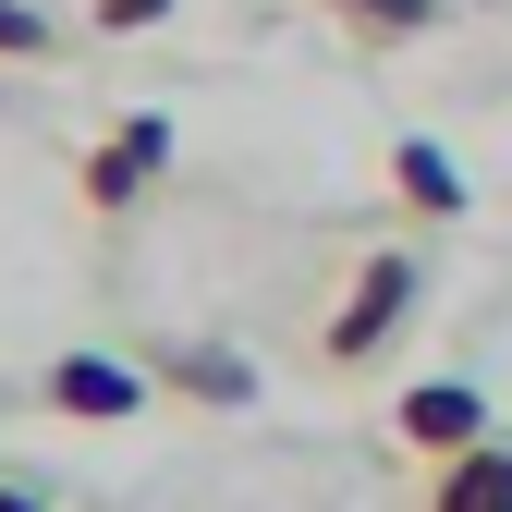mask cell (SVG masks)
Wrapping results in <instances>:
<instances>
[{
	"label": "cell",
	"mask_w": 512,
	"mask_h": 512,
	"mask_svg": "<svg viewBox=\"0 0 512 512\" xmlns=\"http://www.w3.org/2000/svg\"><path fill=\"white\" fill-rule=\"evenodd\" d=\"M403 317H415V256H403V244H366L354 293L330 305V330H317V366H342V378H354V366H378Z\"/></svg>",
	"instance_id": "cell-1"
},
{
	"label": "cell",
	"mask_w": 512,
	"mask_h": 512,
	"mask_svg": "<svg viewBox=\"0 0 512 512\" xmlns=\"http://www.w3.org/2000/svg\"><path fill=\"white\" fill-rule=\"evenodd\" d=\"M159 171H171V122H159V110H122V122H110V147L86 159V208H135Z\"/></svg>",
	"instance_id": "cell-2"
},
{
	"label": "cell",
	"mask_w": 512,
	"mask_h": 512,
	"mask_svg": "<svg viewBox=\"0 0 512 512\" xmlns=\"http://www.w3.org/2000/svg\"><path fill=\"white\" fill-rule=\"evenodd\" d=\"M49 415H86V427H122V415H147V378L135 366H110V354H49Z\"/></svg>",
	"instance_id": "cell-3"
},
{
	"label": "cell",
	"mask_w": 512,
	"mask_h": 512,
	"mask_svg": "<svg viewBox=\"0 0 512 512\" xmlns=\"http://www.w3.org/2000/svg\"><path fill=\"white\" fill-rule=\"evenodd\" d=\"M403 439L452 464V452H476V439H488V403L464 391V378H427V391H403Z\"/></svg>",
	"instance_id": "cell-4"
},
{
	"label": "cell",
	"mask_w": 512,
	"mask_h": 512,
	"mask_svg": "<svg viewBox=\"0 0 512 512\" xmlns=\"http://www.w3.org/2000/svg\"><path fill=\"white\" fill-rule=\"evenodd\" d=\"M427 512H512V452H500V439L452 452V464H439V488H427Z\"/></svg>",
	"instance_id": "cell-5"
},
{
	"label": "cell",
	"mask_w": 512,
	"mask_h": 512,
	"mask_svg": "<svg viewBox=\"0 0 512 512\" xmlns=\"http://www.w3.org/2000/svg\"><path fill=\"white\" fill-rule=\"evenodd\" d=\"M159 378H171L183 403H244V391H256V366H244V354H220V342H171V354H159Z\"/></svg>",
	"instance_id": "cell-6"
},
{
	"label": "cell",
	"mask_w": 512,
	"mask_h": 512,
	"mask_svg": "<svg viewBox=\"0 0 512 512\" xmlns=\"http://www.w3.org/2000/svg\"><path fill=\"white\" fill-rule=\"evenodd\" d=\"M391 196H403L415 220H464V171H452V159H439V147L415 135V147H391Z\"/></svg>",
	"instance_id": "cell-7"
},
{
	"label": "cell",
	"mask_w": 512,
	"mask_h": 512,
	"mask_svg": "<svg viewBox=\"0 0 512 512\" xmlns=\"http://www.w3.org/2000/svg\"><path fill=\"white\" fill-rule=\"evenodd\" d=\"M330 25H354L366 49H403V37L439 25V0H330Z\"/></svg>",
	"instance_id": "cell-8"
},
{
	"label": "cell",
	"mask_w": 512,
	"mask_h": 512,
	"mask_svg": "<svg viewBox=\"0 0 512 512\" xmlns=\"http://www.w3.org/2000/svg\"><path fill=\"white\" fill-rule=\"evenodd\" d=\"M61 49H74V37H61L37 0H0V61H61Z\"/></svg>",
	"instance_id": "cell-9"
},
{
	"label": "cell",
	"mask_w": 512,
	"mask_h": 512,
	"mask_svg": "<svg viewBox=\"0 0 512 512\" xmlns=\"http://www.w3.org/2000/svg\"><path fill=\"white\" fill-rule=\"evenodd\" d=\"M86 25L98 37H147V25H171V0H86Z\"/></svg>",
	"instance_id": "cell-10"
},
{
	"label": "cell",
	"mask_w": 512,
	"mask_h": 512,
	"mask_svg": "<svg viewBox=\"0 0 512 512\" xmlns=\"http://www.w3.org/2000/svg\"><path fill=\"white\" fill-rule=\"evenodd\" d=\"M0 512H37V500H25V488H0Z\"/></svg>",
	"instance_id": "cell-11"
}]
</instances>
